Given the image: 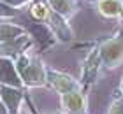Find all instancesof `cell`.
Returning <instances> with one entry per match:
<instances>
[{"instance_id":"obj_9","label":"cell","mask_w":123,"mask_h":114,"mask_svg":"<svg viewBox=\"0 0 123 114\" xmlns=\"http://www.w3.org/2000/svg\"><path fill=\"white\" fill-rule=\"evenodd\" d=\"M23 33V30L18 26H11V25H0V41L2 42H7V41H12L16 39V35Z\"/></svg>"},{"instance_id":"obj_6","label":"cell","mask_w":123,"mask_h":114,"mask_svg":"<svg viewBox=\"0 0 123 114\" xmlns=\"http://www.w3.org/2000/svg\"><path fill=\"white\" fill-rule=\"evenodd\" d=\"M121 7H123V5H121L120 0H100V2H98V11H100V14L105 16V18L120 16Z\"/></svg>"},{"instance_id":"obj_15","label":"cell","mask_w":123,"mask_h":114,"mask_svg":"<svg viewBox=\"0 0 123 114\" xmlns=\"http://www.w3.org/2000/svg\"><path fill=\"white\" fill-rule=\"evenodd\" d=\"M49 114H58V112H49Z\"/></svg>"},{"instance_id":"obj_11","label":"cell","mask_w":123,"mask_h":114,"mask_svg":"<svg viewBox=\"0 0 123 114\" xmlns=\"http://www.w3.org/2000/svg\"><path fill=\"white\" fill-rule=\"evenodd\" d=\"M32 14L35 16L37 19L48 18V9H46V5H44V4H33V5H32Z\"/></svg>"},{"instance_id":"obj_4","label":"cell","mask_w":123,"mask_h":114,"mask_svg":"<svg viewBox=\"0 0 123 114\" xmlns=\"http://www.w3.org/2000/svg\"><path fill=\"white\" fill-rule=\"evenodd\" d=\"M62 104L67 111H70L72 114H77L81 111H85V96L77 91H67L62 93Z\"/></svg>"},{"instance_id":"obj_14","label":"cell","mask_w":123,"mask_h":114,"mask_svg":"<svg viewBox=\"0 0 123 114\" xmlns=\"http://www.w3.org/2000/svg\"><path fill=\"white\" fill-rule=\"evenodd\" d=\"M120 16H121V19H123V7H121V12H120Z\"/></svg>"},{"instance_id":"obj_16","label":"cell","mask_w":123,"mask_h":114,"mask_svg":"<svg viewBox=\"0 0 123 114\" xmlns=\"http://www.w3.org/2000/svg\"><path fill=\"white\" fill-rule=\"evenodd\" d=\"M121 90H123V83H121Z\"/></svg>"},{"instance_id":"obj_1","label":"cell","mask_w":123,"mask_h":114,"mask_svg":"<svg viewBox=\"0 0 123 114\" xmlns=\"http://www.w3.org/2000/svg\"><path fill=\"white\" fill-rule=\"evenodd\" d=\"M100 60L113 68L123 61V39H111L100 48Z\"/></svg>"},{"instance_id":"obj_5","label":"cell","mask_w":123,"mask_h":114,"mask_svg":"<svg viewBox=\"0 0 123 114\" xmlns=\"http://www.w3.org/2000/svg\"><path fill=\"white\" fill-rule=\"evenodd\" d=\"M98 61H100V49H93L90 53V56L86 58L85 68H83V79L86 83H92L95 79L97 70H98Z\"/></svg>"},{"instance_id":"obj_8","label":"cell","mask_w":123,"mask_h":114,"mask_svg":"<svg viewBox=\"0 0 123 114\" xmlns=\"http://www.w3.org/2000/svg\"><path fill=\"white\" fill-rule=\"evenodd\" d=\"M49 4H51L55 12H58L62 16H69L72 12V9H74L70 0H49Z\"/></svg>"},{"instance_id":"obj_2","label":"cell","mask_w":123,"mask_h":114,"mask_svg":"<svg viewBox=\"0 0 123 114\" xmlns=\"http://www.w3.org/2000/svg\"><path fill=\"white\" fill-rule=\"evenodd\" d=\"M18 70L21 72V77L26 83H30V84H42L44 83V68L37 61L30 63L26 58H21L18 63Z\"/></svg>"},{"instance_id":"obj_13","label":"cell","mask_w":123,"mask_h":114,"mask_svg":"<svg viewBox=\"0 0 123 114\" xmlns=\"http://www.w3.org/2000/svg\"><path fill=\"white\" fill-rule=\"evenodd\" d=\"M0 114H7V111H5L4 105H0Z\"/></svg>"},{"instance_id":"obj_3","label":"cell","mask_w":123,"mask_h":114,"mask_svg":"<svg viewBox=\"0 0 123 114\" xmlns=\"http://www.w3.org/2000/svg\"><path fill=\"white\" fill-rule=\"evenodd\" d=\"M49 81L53 83V86L56 88L60 93H67V91H74L77 88V83L72 79L70 76L67 74H62V72H55V70H49Z\"/></svg>"},{"instance_id":"obj_12","label":"cell","mask_w":123,"mask_h":114,"mask_svg":"<svg viewBox=\"0 0 123 114\" xmlns=\"http://www.w3.org/2000/svg\"><path fill=\"white\" fill-rule=\"evenodd\" d=\"M109 114H123V98L116 100L109 109Z\"/></svg>"},{"instance_id":"obj_7","label":"cell","mask_w":123,"mask_h":114,"mask_svg":"<svg viewBox=\"0 0 123 114\" xmlns=\"http://www.w3.org/2000/svg\"><path fill=\"white\" fill-rule=\"evenodd\" d=\"M16 72H14V67L5 60H0V81H5L9 84H18L16 81Z\"/></svg>"},{"instance_id":"obj_10","label":"cell","mask_w":123,"mask_h":114,"mask_svg":"<svg viewBox=\"0 0 123 114\" xmlns=\"http://www.w3.org/2000/svg\"><path fill=\"white\" fill-rule=\"evenodd\" d=\"M5 98L7 105L11 107V111H16L18 109V104H19V93L14 90H7V88H2V93H0Z\"/></svg>"}]
</instances>
